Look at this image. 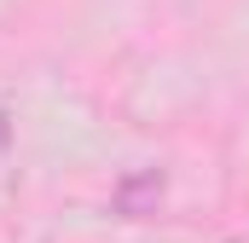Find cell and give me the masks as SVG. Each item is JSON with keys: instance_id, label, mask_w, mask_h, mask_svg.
I'll return each mask as SVG.
<instances>
[{"instance_id": "6da1fadb", "label": "cell", "mask_w": 249, "mask_h": 243, "mask_svg": "<svg viewBox=\"0 0 249 243\" xmlns=\"http://www.w3.org/2000/svg\"><path fill=\"white\" fill-rule=\"evenodd\" d=\"M157 203H162V168H139L116 185V214H127V220L157 214Z\"/></svg>"}, {"instance_id": "7a4b0ae2", "label": "cell", "mask_w": 249, "mask_h": 243, "mask_svg": "<svg viewBox=\"0 0 249 243\" xmlns=\"http://www.w3.org/2000/svg\"><path fill=\"white\" fill-rule=\"evenodd\" d=\"M6 145H12V116L0 110V156H6Z\"/></svg>"}]
</instances>
